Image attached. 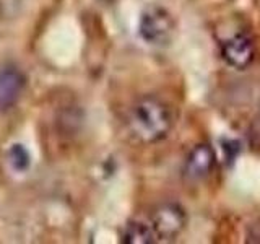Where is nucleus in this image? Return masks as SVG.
Masks as SVG:
<instances>
[{
    "mask_svg": "<svg viewBox=\"0 0 260 244\" xmlns=\"http://www.w3.org/2000/svg\"><path fill=\"white\" fill-rule=\"evenodd\" d=\"M128 130L143 145L156 143L166 138L174 124L169 106L154 96L142 98L128 114Z\"/></svg>",
    "mask_w": 260,
    "mask_h": 244,
    "instance_id": "nucleus-1",
    "label": "nucleus"
},
{
    "mask_svg": "<svg viewBox=\"0 0 260 244\" xmlns=\"http://www.w3.org/2000/svg\"><path fill=\"white\" fill-rule=\"evenodd\" d=\"M8 163H10V168L16 171V173H24L31 165V157L26 146L21 143L12 145L10 150H8Z\"/></svg>",
    "mask_w": 260,
    "mask_h": 244,
    "instance_id": "nucleus-8",
    "label": "nucleus"
},
{
    "mask_svg": "<svg viewBox=\"0 0 260 244\" xmlns=\"http://www.w3.org/2000/svg\"><path fill=\"white\" fill-rule=\"evenodd\" d=\"M247 242H260V218L247 228Z\"/></svg>",
    "mask_w": 260,
    "mask_h": 244,
    "instance_id": "nucleus-9",
    "label": "nucleus"
},
{
    "mask_svg": "<svg viewBox=\"0 0 260 244\" xmlns=\"http://www.w3.org/2000/svg\"><path fill=\"white\" fill-rule=\"evenodd\" d=\"M215 166V151L208 143L195 145L187 155L184 165V176L189 181H203L210 176L211 169Z\"/></svg>",
    "mask_w": 260,
    "mask_h": 244,
    "instance_id": "nucleus-5",
    "label": "nucleus"
},
{
    "mask_svg": "<svg viewBox=\"0 0 260 244\" xmlns=\"http://www.w3.org/2000/svg\"><path fill=\"white\" fill-rule=\"evenodd\" d=\"M26 80L20 69L15 65H0V109H8L18 101L21 96Z\"/></svg>",
    "mask_w": 260,
    "mask_h": 244,
    "instance_id": "nucleus-6",
    "label": "nucleus"
},
{
    "mask_svg": "<svg viewBox=\"0 0 260 244\" xmlns=\"http://www.w3.org/2000/svg\"><path fill=\"white\" fill-rule=\"evenodd\" d=\"M187 225V215L177 203H162L151 215V226L158 239L173 241Z\"/></svg>",
    "mask_w": 260,
    "mask_h": 244,
    "instance_id": "nucleus-3",
    "label": "nucleus"
},
{
    "mask_svg": "<svg viewBox=\"0 0 260 244\" xmlns=\"http://www.w3.org/2000/svg\"><path fill=\"white\" fill-rule=\"evenodd\" d=\"M174 29V20L162 7L151 5L142 13L138 31L143 41L150 44H162L171 38Z\"/></svg>",
    "mask_w": 260,
    "mask_h": 244,
    "instance_id": "nucleus-2",
    "label": "nucleus"
},
{
    "mask_svg": "<svg viewBox=\"0 0 260 244\" xmlns=\"http://www.w3.org/2000/svg\"><path fill=\"white\" fill-rule=\"evenodd\" d=\"M158 241L151 225L142 222H130L124 233H122V242L124 244H153Z\"/></svg>",
    "mask_w": 260,
    "mask_h": 244,
    "instance_id": "nucleus-7",
    "label": "nucleus"
},
{
    "mask_svg": "<svg viewBox=\"0 0 260 244\" xmlns=\"http://www.w3.org/2000/svg\"><path fill=\"white\" fill-rule=\"evenodd\" d=\"M221 55L228 65L233 69L244 70L254 60L255 47L252 39L246 35H234L233 38L226 39L221 46Z\"/></svg>",
    "mask_w": 260,
    "mask_h": 244,
    "instance_id": "nucleus-4",
    "label": "nucleus"
}]
</instances>
